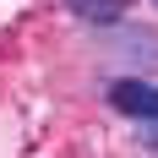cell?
I'll use <instances>...</instances> for the list:
<instances>
[{
	"mask_svg": "<svg viewBox=\"0 0 158 158\" xmlns=\"http://www.w3.org/2000/svg\"><path fill=\"white\" fill-rule=\"evenodd\" d=\"M153 6H158V0H153Z\"/></svg>",
	"mask_w": 158,
	"mask_h": 158,
	"instance_id": "277c9868",
	"label": "cell"
},
{
	"mask_svg": "<svg viewBox=\"0 0 158 158\" xmlns=\"http://www.w3.org/2000/svg\"><path fill=\"white\" fill-rule=\"evenodd\" d=\"M131 0H65V11L82 16V22H93V27H109V22H120L126 16Z\"/></svg>",
	"mask_w": 158,
	"mask_h": 158,
	"instance_id": "7a4b0ae2",
	"label": "cell"
},
{
	"mask_svg": "<svg viewBox=\"0 0 158 158\" xmlns=\"http://www.w3.org/2000/svg\"><path fill=\"white\" fill-rule=\"evenodd\" d=\"M104 104L120 120L136 126V142L142 147H158V82H147V77H109L104 82Z\"/></svg>",
	"mask_w": 158,
	"mask_h": 158,
	"instance_id": "6da1fadb",
	"label": "cell"
},
{
	"mask_svg": "<svg viewBox=\"0 0 158 158\" xmlns=\"http://www.w3.org/2000/svg\"><path fill=\"white\" fill-rule=\"evenodd\" d=\"M109 44H120V49H131V55H142L147 65L158 60V33H147V27H120L109 38Z\"/></svg>",
	"mask_w": 158,
	"mask_h": 158,
	"instance_id": "3957f363",
	"label": "cell"
}]
</instances>
